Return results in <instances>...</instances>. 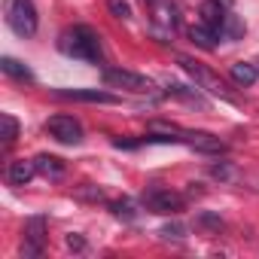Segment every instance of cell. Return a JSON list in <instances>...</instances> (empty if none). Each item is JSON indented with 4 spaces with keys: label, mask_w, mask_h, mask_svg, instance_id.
Listing matches in <instances>:
<instances>
[{
    "label": "cell",
    "mask_w": 259,
    "mask_h": 259,
    "mask_svg": "<svg viewBox=\"0 0 259 259\" xmlns=\"http://www.w3.org/2000/svg\"><path fill=\"white\" fill-rule=\"evenodd\" d=\"M58 49H61L67 58H79V61H89V64H101V61H104L101 37H98L89 25H73V28L61 31Z\"/></svg>",
    "instance_id": "cell-1"
},
{
    "label": "cell",
    "mask_w": 259,
    "mask_h": 259,
    "mask_svg": "<svg viewBox=\"0 0 259 259\" xmlns=\"http://www.w3.org/2000/svg\"><path fill=\"white\" fill-rule=\"evenodd\" d=\"M177 61H180V67L195 79L198 89H204V92H210V95H217V98H223V101H235V95L229 92V85H226L213 70H207L204 64H198V61H192V58H186V55H180Z\"/></svg>",
    "instance_id": "cell-2"
},
{
    "label": "cell",
    "mask_w": 259,
    "mask_h": 259,
    "mask_svg": "<svg viewBox=\"0 0 259 259\" xmlns=\"http://www.w3.org/2000/svg\"><path fill=\"white\" fill-rule=\"evenodd\" d=\"M7 25L19 37L37 34V7L34 0H7Z\"/></svg>",
    "instance_id": "cell-3"
},
{
    "label": "cell",
    "mask_w": 259,
    "mask_h": 259,
    "mask_svg": "<svg viewBox=\"0 0 259 259\" xmlns=\"http://www.w3.org/2000/svg\"><path fill=\"white\" fill-rule=\"evenodd\" d=\"M141 204H144L147 210H153V213L171 217V213H180V210L186 207V195L171 192V189H165V186H150V189H144Z\"/></svg>",
    "instance_id": "cell-4"
},
{
    "label": "cell",
    "mask_w": 259,
    "mask_h": 259,
    "mask_svg": "<svg viewBox=\"0 0 259 259\" xmlns=\"http://www.w3.org/2000/svg\"><path fill=\"white\" fill-rule=\"evenodd\" d=\"M101 76L107 85H116V89H128V92H138V95L153 92V79H147L135 70H125V67H104Z\"/></svg>",
    "instance_id": "cell-5"
},
{
    "label": "cell",
    "mask_w": 259,
    "mask_h": 259,
    "mask_svg": "<svg viewBox=\"0 0 259 259\" xmlns=\"http://www.w3.org/2000/svg\"><path fill=\"white\" fill-rule=\"evenodd\" d=\"M46 132H49L58 144H67V147L82 144V125H79V119H73V116H67V113L52 116V119L46 122Z\"/></svg>",
    "instance_id": "cell-6"
},
{
    "label": "cell",
    "mask_w": 259,
    "mask_h": 259,
    "mask_svg": "<svg viewBox=\"0 0 259 259\" xmlns=\"http://www.w3.org/2000/svg\"><path fill=\"white\" fill-rule=\"evenodd\" d=\"M25 241H22V256L28 259H37L43 253V244H46V217H31L22 229Z\"/></svg>",
    "instance_id": "cell-7"
},
{
    "label": "cell",
    "mask_w": 259,
    "mask_h": 259,
    "mask_svg": "<svg viewBox=\"0 0 259 259\" xmlns=\"http://www.w3.org/2000/svg\"><path fill=\"white\" fill-rule=\"evenodd\" d=\"M52 95L64 101H82V104H119V95L104 89H55Z\"/></svg>",
    "instance_id": "cell-8"
},
{
    "label": "cell",
    "mask_w": 259,
    "mask_h": 259,
    "mask_svg": "<svg viewBox=\"0 0 259 259\" xmlns=\"http://www.w3.org/2000/svg\"><path fill=\"white\" fill-rule=\"evenodd\" d=\"M186 147H192V150H198V153H207V156H223L229 147H226V141H220L217 135H207V132H192L189 128V144Z\"/></svg>",
    "instance_id": "cell-9"
},
{
    "label": "cell",
    "mask_w": 259,
    "mask_h": 259,
    "mask_svg": "<svg viewBox=\"0 0 259 259\" xmlns=\"http://www.w3.org/2000/svg\"><path fill=\"white\" fill-rule=\"evenodd\" d=\"M198 13H201V22L223 37V25H226V16H229V7L220 4V0H204Z\"/></svg>",
    "instance_id": "cell-10"
},
{
    "label": "cell",
    "mask_w": 259,
    "mask_h": 259,
    "mask_svg": "<svg viewBox=\"0 0 259 259\" xmlns=\"http://www.w3.org/2000/svg\"><path fill=\"white\" fill-rule=\"evenodd\" d=\"M34 174H37V165L28 162V159H16V162H10V168H7L10 186H28V183L34 180Z\"/></svg>",
    "instance_id": "cell-11"
},
{
    "label": "cell",
    "mask_w": 259,
    "mask_h": 259,
    "mask_svg": "<svg viewBox=\"0 0 259 259\" xmlns=\"http://www.w3.org/2000/svg\"><path fill=\"white\" fill-rule=\"evenodd\" d=\"M189 40H192L198 49H204V52H213V49H217V40H220V34H217L213 28H207L204 22H198V25H192V28H189Z\"/></svg>",
    "instance_id": "cell-12"
},
{
    "label": "cell",
    "mask_w": 259,
    "mask_h": 259,
    "mask_svg": "<svg viewBox=\"0 0 259 259\" xmlns=\"http://www.w3.org/2000/svg\"><path fill=\"white\" fill-rule=\"evenodd\" d=\"M34 165H37V174H43V177H49V180H61L64 177V162L58 159V156H49V153H40L37 159H34Z\"/></svg>",
    "instance_id": "cell-13"
},
{
    "label": "cell",
    "mask_w": 259,
    "mask_h": 259,
    "mask_svg": "<svg viewBox=\"0 0 259 259\" xmlns=\"http://www.w3.org/2000/svg\"><path fill=\"white\" fill-rule=\"evenodd\" d=\"M0 70H4L7 76H13V79H19V82H34L31 67H28V64H22V61H19V58H13V55H4V58H0Z\"/></svg>",
    "instance_id": "cell-14"
},
{
    "label": "cell",
    "mask_w": 259,
    "mask_h": 259,
    "mask_svg": "<svg viewBox=\"0 0 259 259\" xmlns=\"http://www.w3.org/2000/svg\"><path fill=\"white\" fill-rule=\"evenodd\" d=\"M229 76H232V82H235V85H241V89H250V85L256 82L259 70H256L253 64H247V61H235V64L229 67Z\"/></svg>",
    "instance_id": "cell-15"
},
{
    "label": "cell",
    "mask_w": 259,
    "mask_h": 259,
    "mask_svg": "<svg viewBox=\"0 0 259 259\" xmlns=\"http://www.w3.org/2000/svg\"><path fill=\"white\" fill-rule=\"evenodd\" d=\"M171 98H180V101H186V104H192V107H207V101L195 92V89H189V85H180V82H168V89H165Z\"/></svg>",
    "instance_id": "cell-16"
},
{
    "label": "cell",
    "mask_w": 259,
    "mask_h": 259,
    "mask_svg": "<svg viewBox=\"0 0 259 259\" xmlns=\"http://www.w3.org/2000/svg\"><path fill=\"white\" fill-rule=\"evenodd\" d=\"M107 207H110V213H113L116 220H125V223H132V220L138 217V207H135V201H132V198H122V201H110Z\"/></svg>",
    "instance_id": "cell-17"
},
{
    "label": "cell",
    "mask_w": 259,
    "mask_h": 259,
    "mask_svg": "<svg viewBox=\"0 0 259 259\" xmlns=\"http://www.w3.org/2000/svg\"><path fill=\"white\" fill-rule=\"evenodd\" d=\"M0 122H4V147L10 150L19 141V119L10 116V113H4V116H0Z\"/></svg>",
    "instance_id": "cell-18"
},
{
    "label": "cell",
    "mask_w": 259,
    "mask_h": 259,
    "mask_svg": "<svg viewBox=\"0 0 259 259\" xmlns=\"http://www.w3.org/2000/svg\"><path fill=\"white\" fill-rule=\"evenodd\" d=\"M223 37H226V40H241V37H244V22H241L235 13H229V16H226V25H223Z\"/></svg>",
    "instance_id": "cell-19"
},
{
    "label": "cell",
    "mask_w": 259,
    "mask_h": 259,
    "mask_svg": "<svg viewBox=\"0 0 259 259\" xmlns=\"http://www.w3.org/2000/svg\"><path fill=\"white\" fill-rule=\"evenodd\" d=\"M198 226H207V229H213V232H223V229H226L223 217H217V213H207V210H201V213H198Z\"/></svg>",
    "instance_id": "cell-20"
},
{
    "label": "cell",
    "mask_w": 259,
    "mask_h": 259,
    "mask_svg": "<svg viewBox=\"0 0 259 259\" xmlns=\"http://www.w3.org/2000/svg\"><path fill=\"white\" fill-rule=\"evenodd\" d=\"M107 10L116 19H132V7H128V0H107Z\"/></svg>",
    "instance_id": "cell-21"
},
{
    "label": "cell",
    "mask_w": 259,
    "mask_h": 259,
    "mask_svg": "<svg viewBox=\"0 0 259 259\" xmlns=\"http://www.w3.org/2000/svg\"><path fill=\"white\" fill-rule=\"evenodd\" d=\"M210 174H213L217 180H226V183H229V180H235V168H232V162H220V165H213V168H210Z\"/></svg>",
    "instance_id": "cell-22"
},
{
    "label": "cell",
    "mask_w": 259,
    "mask_h": 259,
    "mask_svg": "<svg viewBox=\"0 0 259 259\" xmlns=\"http://www.w3.org/2000/svg\"><path fill=\"white\" fill-rule=\"evenodd\" d=\"M159 235H162V238H168V241H171V238H174V241H183L186 229H183L180 223H171V226H162V229H159Z\"/></svg>",
    "instance_id": "cell-23"
},
{
    "label": "cell",
    "mask_w": 259,
    "mask_h": 259,
    "mask_svg": "<svg viewBox=\"0 0 259 259\" xmlns=\"http://www.w3.org/2000/svg\"><path fill=\"white\" fill-rule=\"evenodd\" d=\"M64 244H67L70 250H85V238H82V235H76V232H73V235H67V238H64Z\"/></svg>",
    "instance_id": "cell-24"
},
{
    "label": "cell",
    "mask_w": 259,
    "mask_h": 259,
    "mask_svg": "<svg viewBox=\"0 0 259 259\" xmlns=\"http://www.w3.org/2000/svg\"><path fill=\"white\" fill-rule=\"evenodd\" d=\"M113 147H119V150H138L141 144L138 141H125V138H113Z\"/></svg>",
    "instance_id": "cell-25"
},
{
    "label": "cell",
    "mask_w": 259,
    "mask_h": 259,
    "mask_svg": "<svg viewBox=\"0 0 259 259\" xmlns=\"http://www.w3.org/2000/svg\"><path fill=\"white\" fill-rule=\"evenodd\" d=\"M82 198H89V201H104V192H101V189H82Z\"/></svg>",
    "instance_id": "cell-26"
},
{
    "label": "cell",
    "mask_w": 259,
    "mask_h": 259,
    "mask_svg": "<svg viewBox=\"0 0 259 259\" xmlns=\"http://www.w3.org/2000/svg\"><path fill=\"white\" fill-rule=\"evenodd\" d=\"M153 4H159V0H147V7H153Z\"/></svg>",
    "instance_id": "cell-27"
}]
</instances>
